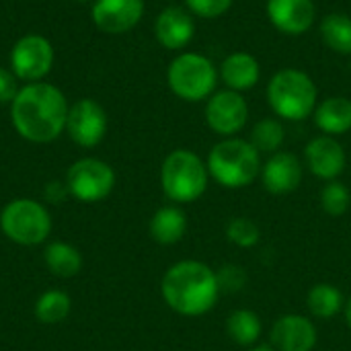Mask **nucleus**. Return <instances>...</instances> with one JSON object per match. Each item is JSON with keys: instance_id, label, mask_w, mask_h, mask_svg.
Segmentation results:
<instances>
[{"instance_id": "19", "label": "nucleus", "mask_w": 351, "mask_h": 351, "mask_svg": "<svg viewBox=\"0 0 351 351\" xmlns=\"http://www.w3.org/2000/svg\"><path fill=\"white\" fill-rule=\"evenodd\" d=\"M315 123L325 136H341L351 130V99L348 97H327L323 99L315 113Z\"/></svg>"}, {"instance_id": "33", "label": "nucleus", "mask_w": 351, "mask_h": 351, "mask_svg": "<svg viewBox=\"0 0 351 351\" xmlns=\"http://www.w3.org/2000/svg\"><path fill=\"white\" fill-rule=\"evenodd\" d=\"M346 321H348V325H350L351 329V298L346 302Z\"/></svg>"}, {"instance_id": "21", "label": "nucleus", "mask_w": 351, "mask_h": 351, "mask_svg": "<svg viewBox=\"0 0 351 351\" xmlns=\"http://www.w3.org/2000/svg\"><path fill=\"white\" fill-rule=\"evenodd\" d=\"M319 33L329 49L351 56V16L346 12H329L321 19Z\"/></svg>"}, {"instance_id": "28", "label": "nucleus", "mask_w": 351, "mask_h": 351, "mask_svg": "<svg viewBox=\"0 0 351 351\" xmlns=\"http://www.w3.org/2000/svg\"><path fill=\"white\" fill-rule=\"evenodd\" d=\"M226 237L232 245L237 247H243V249H249L253 245L259 243V226L251 220V218H245V216H239V218H232L228 224H226Z\"/></svg>"}, {"instance_id": "4", "label": "nucleus", "mask_w": 351, "mask_h": 351, "mask_svg": "<svg viewBox=\"0 0 351 351\" xmlns=\"http://www.w3.org/2000/svg\"><path fill=\"white\" fill-rule=\"evenodd\" d=\"M210 177L226 189H243L261 175V154L243 138H224L208 154Z\"/></svg>"}, {"instance_id": "27", "label": "nucleus", "mask_w": 351, "mask_h": 351, "mask_svg": "<svg viewBox=\"0 0 351 351\" xmlns=\"http://www.w3.org/2000/svg\"><path fill=\"white\" fill-rule=\"evenodd\" d=\"M321 206L329 216H343L351 206L350 189L337 179L329 181L321 191Z\"/></svg>"}, {"instance_id": "6", "label": "nucleus", "mask_w": 351, "mask_h": 351, "mask_svg": "<svg viewBox=\"0 0 351 351\" xmlns=\"http://www.w3.org/2000/svg\"><path fill=\"white\" fill-rule=\"evenodd\" d=\"M208 165L191 150H173L160 169V185L165 195L175 204H191L208 189Z\"/></svg>"}, {"instance_id": "24", "label": "nucleus", "mask_w": 351, "mask_h": 351, "mask_svg": "<svg viewBox=\"0 0 351 351\" xmlns=\"http://www.w3.org/2000/svg\"><path fill=\"white\" fill-rule=\"evenodd\" d=\"M308 311L317 319H333L343 308V294L331 284H317L306 298Z\"/></svg>"}, {"instance_id": "32", "label": "nucleus", "mask_w": 351, "mask_h": 351, "mask_svg": "<svg viewBox=\"0 0 351 351\" xmlns=\"http://www.w3.org/2000/svg\"><path fill=\"white\" fill-rule=\"evenodd\" d=\"M64 193H66V189H64V185H60V183H49V185L45 187V197L51 199V202H60V199L64 197Z\"/></svg>"}, {"instance_id": "3", "label": "nucleus", "mask_w": 351, "mask_h": 351, "mask_svg": "<svg viewBox=\"0 0 351 351\" xmlns=\"http://www.w3.org/2000/svg\"><path fill=\"white\" fill-rule=\"evenodd\" d=\"M267 105L280 119L302 121L315 113L319 88L304 70L284 68L267 82Z\"/></svg>"}, {"instance_id": "29", "label": "nucleus", "mask_w": 351, "mask_h": 351, "mask_svg": "<svg viewBox=\"0 0 351 351\" xmlns=\"http://www.w3.org/2000/svg\"><path fill=\"white\" fill-rule=\"evenodd\" d=\"M216 280H218V288L220 292H228V294H234V292H241L247 284V271L241 267V265H224L220 267V271H216Z\"/></svg>"}, {"instance_id": "15", "label": "nucleus", "mask_w": 351, "mask_h": 351, "mask_svg": "<svg viewBox=\"0 0 351 351\" xmlns=\"http://www.w3.org/2000/svg\"><path fill=\"white\" fill-rule=\"evenodd\" d=\"M154 35L165 49L181 51L191 43L195 35L193 14L181 6H167L154 21Z\"/></svg>"}, {"instance_id": "8", "label": "nucleus", "mask_w": 351, "mask_h": 351, "mask_svg": "<svg viewBox=\"0 0 351 351\" xmlns=\"http://www.w3.org/2000/svg\"><path fill=\"white\" fill-rule=\"evenodd\" d=\"M115 187V171L99 158L76 160L66 175V189L84 204H95L111 195Z\"/></svg>"}, {"instance_id": "2", "label": "nucleus", "mask_w": 351, "mask_h": 351, "mask_svg": "<svg viewBox=\"0 0 351 351\" xmlns=\"http://www.w3.org/2000/svg\"><path fill=\"white\" fill-rule=\"evenodd\" d=\"M165 302L183 317H202L214 308L220 288L216 271L202 261H179L167 269L162 284Z\"/></svg>"}, {"instance_id": "11", "label": "nucleus", "mask_w": 351, "mask_h": 351, "mask_svg": "<svg viewBox=\"0 0 351 351\" xmlns=\"http://www.w3.org/2000/svg\"><path fill=\"white\" fill-rule=\"evenodd\" d=\"M66 132L76 146L95 148L107 134V113L93 99L76 101L66 119Z\"/></svg>"}, {"instance_id": "1", "label": "nucleus", "mask_w": 351, "mask_h": 351, "mask_svg": "<svg viewBox=\"0 0 351 351\" xmlns=\"http://www.w3.org/2000/svg\"><path fill=\"white\" fill-rule=\"evenodd\" d=\"M70 105L64 93L49 82H27L10 103V119L21 138L47 144L66 130Z\"/></svg>"}, {"instance_id": "18", "label": "nucleus", "mask_w": 351, "mask_h": 351, "mask_svg": "<svg viewBox=\"0 0 351 351\" xmlns=\"http://www.w3.org/2000/svg\"><path fill=\"white\" fill-rule=\"evenodd\" d=\"M218 72H220V80H222L224 88L245 93L259 82L261 64L249 51H232L222 60Z\"/></svg>"}, {"instance_id": "12", "label": "nucleus", "mask_w": 351, "mask_h": 351, "mask_svg": "<svg viewBox=\"0 0 351 351\" xmlns=\"http://www.w3.org/2000/svg\"><path fill=\"white\" fill-rule=\"evenodd\" d=\"M90 16L103 33L121 35L142 21L144 0H93Z\"/></svg>"}, {"instance_id": "9", "label": "nucleus", "mask_w": 351, "mask_h": 351, "mask_svg": "<svg viewBox=\"0 0 351 351\" xmlns=\"http://www.w3.org/2000/svg\"><path fill=\"white\" fill-rule=\"evenodd\" d=\"M53 45L39 33L23 35L10 49V68L16 78L27 82H39L51 72Z\"/></svg>"}, {"instance_id": "25", "label": "nucleus", "mask_w": 351, "mask_h": 351, "mask_svg": "<svg viewBox=\"0 0 351 351\" xmlns=\"http://www.w3.org/2000/svg\"><path fill=\"white\" fill-rule=\"evenodd\" d=\"M72 300L62 290H47L35 302V317L45 325H58L68 319Z\"/></svg>"}, {"instance_id": "23", "label": "nucleus", "mask_w": 351, "mask_h": 351, "mask_svg": "<svg viewBox=\"0 0 351 351\" xmlns=\"http://www.w3.org/2000/svg\"><path fill=\"white\" fill-rule=\"evenodd\" d=\"M286 140L284 123L276 117H263L259 119L249 136V142L257 148L259 154H276L280 152L282 144Z\"/></svg>"}, {"instance_id": "10", "label": "nucleus", "mask_w": 351, "mask_h": 351, "mask_svg": "<svg viewBox=\"0 0 351 351\" xmlns=\"http://www.w3.org/2000/svg\"><path fill=\"white\" fill-rule=\"evenodd\" d=\"M206 123L208 128L224 138H234L249 121V105L243 93L222 88L206 101Z\"/></svg>"}, {"instance_id": "30", "label": "nucleus", "mask_w": 351, "mask_h": 351, "mask_svg": "<svg viewBox=\"0 0 351 351\" xmlns=\"http://www.w3.org/2000/svg\"><path fill=\"white\" fill-rule=\"evenodd\" d=\"M187 10L199 19H218L222 14H226L234 0H185Z\"/></svg>"}, {"instance_id": "7", "label": "nucleus", "mask_w": 351, "mask_h": 351, "mask_svg": "<svg viewBox=\"0 0 351 351\" xmlns=\"http://www.w3.org/2000/svg\"><path fill=\"white\" fill-rule=\"evenodd\" d=\"M2 232L16 245H41L51 232V218L43 204L35 199H12L0 214Z\"/></svg>"}, {"instance_id": "35", "label": "nucleus", "mask_w": 351, "mask_h": 351, "mask_svg": "<svg viewBox=\"0 0 351 351\" xmlns=\"http://www.w3.org/2000/svg\"><path fill=\"white\" fill-rule=\"evenodd\" d=\"M74 2H90V0H74Z\"/></svg>"}, {"instance_id": "17", "label": "nucleus", "mask_w": 351, "mask_h": 351, "mask_svg": "<svg viewBox=\"0 0 351 351\" xmlns=\"http://www.w3.org/2000/svg\"><path fill=\"white\" fill-rule=\"evenodd\" d=\"M271 343L278 351H313L317 346V329L302 315H284L271 329Z\"/></svg>"}, {"instance_id": "26", "label": "nucleus", "mask_w": 351, "mask_h": 351, "mask_svg": "<svg viewBox=\"0 0 351 351\" xmlns=\"http://www.w3.org/2000/svg\"><path fill=\"white\" fill-rule=\"evenodd\" d=\"M226 333L239 346H253L261 335V321L253 311H234L226 321Z\"/></svg>"}, {"instance_id": "22", "label": "nucleus", "mask_w": 351, "mask_h": 351, "mask_svg": "<svg viewBox=\"0 0 351 351\" xmlns=\"http://www.w3.org/2000/svg\"><path fill=\"white\" fill-rule=\"evenodd\" d=\"M43 259H45V265L49 267V271L58 278H74L82 267L80 251L62 241L49 243L43 253Z\"/></svg>"}, {"instance_id": "16", "label": "nucleus", "mask_w": 351, "mask_h": 351, "mask_svg": "<svg viewBox=\"0 0 351 351\" xmlns=\"http://www.w3.org/2000/svg\"><path fill=\"white\" fill-rule=\"evenodd\" d=\"M263 187L274 195H286L298 189L302 181V162L292 152H276L261 165Z\"/></svg>"}, {"instance_id": "5", "label": "nucleus", "mask_w": 351, "mask_h": 351, "mask_svg": "<svg viewBox=\"0 0 351 351\" xmlns=\"http://www.w3.org/2000/svg\"><path fill=\"white\" fill-rule=\"evenodd\" d=\"M218 66L197 51L179 53L167 70V82L175 97L187 103L208 101L218 86Z\"/></svg>"}, {"instance_id": "13", "label": "nucleus", "mask_w": 351, "mask_h": 351, "mask_svg": "<svg viewBox=\"0 0 351 351\" xmlns=\"http://www.w3.org/2000/svg\"><path fill=\"white\" fill-rule=\"evenodd\" d=\"M265 12L269 23L284 35H304L317 21L313 0H267Z\"/></svg>"}, {"instance_id": "31", "label": "nucleus", "mask_w": 351, "mask_h": 351, "mask_svg": "<svg viewBox=\"0 0 351 351\" xmlns=\"http://www.w3.org/2000/svg\"><path fill=\"white\" fill-rule=\"evenodd\" d=\"M16 93H19V86H16L14 72L0 66V105L12 103V99L16 97Z\"/></svg>"}, {"instance_id": "34", "label": "nucleus", "mask_w": 351, "mask_h": 351, "mask_svg": "<svg viewBox=\"0 0 351 351\" xmlns=\"http://www.w3.org/2000/svg\"><path fill=\"white\" fill-rule=\"evenodd\" d=\"M251 351H274L271 348H267V346H261V348H255V350Z\"/></svg>"}, {"instance_id": "20", "label": "nucleus", "mask_w": 351, "mask_h": 351, "mask_svg": "<svg viewBox=\"0 0 351 351\" xmlns=\"http://www.w3.org/2000/svg\"><path fill=\"white\" fill-rule=\"evenodd\" d=\"M187 230V218L183 210L175 206H165L156 210V214L150 220V237L158 245H175L183 239Z\"/></svg>"}, {"instance_id": "14", "label": "nucleus", "mask_w": 351, "mask_h": 351, "mask_svg": "<svg viewBox=\"0 0 351 351\" xmlns=\"http://www.w3.org/2000/svg\"><path fill=\"white\" fill-rule=\"evenodd\" d=\"M304 160L308 171L325 181L337 179L346 169V150L333 136H317L304 148Z\"/></svg>"}]
</instances>
